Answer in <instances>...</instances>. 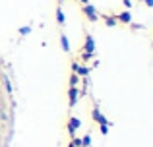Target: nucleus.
<instances>
[{"instance_id":"f257e3e1","label":"nucleus","mask_w":153,"mask_h":147,"mask_svg":"<svg viewBox=\"0 0 153 147\" xmlns=\"http://www.w3.org/2000/svg\"><path fill=\"white\" fill-rule=\"evenodd\" d=\"M82 12L85 14V18L89 19L91 23L99 21V14H97V10H95V6H93L91 2H89V4H83V6H82Z\"/></svg>"},{"instance_id":"f03ea898","label":"nucleus","mask_w":153,"mask_h":147,"mask_svg":"<svg viewBox=\"0 0 153 147\" xmlns=\"http://www.w3.org/2000/svg\"><path fill=\"white\" fill-rule=\"evenodd\" d=\"M79 128H82V120L76 116H70V120H68V134H70V137H74Z\"/></svg>"},{"instance_id":"7ed1b4c3","label":"nucleus","mask_w":153,"mask_h":147,"mask_svg":"<svg viewBox=\"0 0 153 147\" xmlns=\"http://www.w3.org/2000/svg\"><path fill=\"white\" fill-rule=\"evenodd\" d=\"M91 120L97 122V124H108V120L105 118V114L101 112V110H99V106H97V105L91 109Z\"/></svg>"},{"instance_id":"20e7f679","label":"nucleus","mask_w":153,"mask_h":147,"mask_svg":"<svg viewBox=\"0 0 153 147\" xmlns=\"http://www.w3.org/2000/svg\"><path fill=\"white\" fill-rule=\"evenodd\" d=\"M78 99H79V89L78 87H70V89H68V106L74 109L76 103H78Z\"/></svg>"},{"instance_id":"39448f33","label":"nucleus","mask_w":153,"mask_h":147,"mask_svg":"<svg viewBox=\"0 0 153 147\" xmlns=\"http://www.w3.org/2000/svg\"><path fill=\"white\" fill-rule=\"evenodd\" d=\"M114 18H116V21H118V23H124V25H130V23H132V14H130V10L118 12Z\"/></svg>"},{"instance_id":"423d86ee","label":"nucleus","mask_w":153,"mask_h":147,"mask_svg":"<svg viewBox=\"0 0 153 147\" xmlns=\"http://www.w3.org/2000/svg\"><path fill=\"white\" fill-rule=\"evenodd\" d=\"M83 52L95 54V39H93V35H89V33L85 35V43H83Z\"/></svg>"},{"instance_id":"0eeeda50","label":"nucleus","mask_w":153,"mask_h":147,"mask_svg":"<svg viewBox=\"0 0 153 147\" xmlns=\"http://www.w3.org/2000/svg\"><path fill=\"white\" fill-rule=\"evenodd\" d=\"M56 21H58V25H60V27H64V25H66V16H64L62 6H58V8H56Z\"/></svg>"},{"instance_id":"6e6552de","label":"nucleus","mask_w":153,"mask_h":147,"mask_svg":"<svg viewBox=\"0 0 153 147\" xmlns=\"http://www.w3.org/2000/svg\"><path fill=\"white\" fill-rule=\"evenodd\" d=\"M89 72H91V68H89L87 64H79V68H78V72H76V74H78L79 78H87V75H89Z\"/></svg>"},{"instance_id":"1a4fd4ad","label":"nucleus","mask_w":153,"mask_h":147,"mask_svg":"<svg viewBox=\"0 0 153 147\" xmlns=\"http://www.w3.org/2000/svg\"><path fill=\"white\" fill-rule=\"evenodd\" d=\"M60 45H62V50H64V52H70V41H68L66 33H60Z\"/></svg>"},{"instance_id":"9d476101","label":"nucleus","mask_w":153,"mask_h":147,"mask_svg":"<svg viewBox=\"0 0 153 147\" xmlns=\"http://www.w3.org/2000/svg\"><path fill=\"white\" fill-rule=\"evenodd\" d=\"M103 19H105V25L107 27H116L118 25V21H116L114 16H103Z\"/></svg>"},{"instance_id":"9b49d317","label":"nucleus","mask_w":153,"mask_h":147,"mask_svg":"<svg viewBox=\"0 0 153 147\" xmlns=\"http://www.w3.org/2000/svg\"><path fill=\"white\" fill-rule=\"evenodd\" d=\"M79 79H82V78H79L78 74H74V72H72L70 79H68V85H70V87H78V85H79Z\"/></svg>"},{"instance_id":"f8f14e48","label":"nucleus","mask_w":153,"mask_h":147,"mask_svg":"<svg viewBox=\"0 0 153 147\" xmlns=\"http://www.w3.org/2000/svg\"><path fill=\"white\" fill-rule=\"evenodd\" d=\"M2 81H4V87H6V93L12 97V93H14V89H12V83H10V78L8 75H2Z\"/></svg>"},{"instance_id":"ddd939ff","label":"nucleus","mask_w":153,"mask_h":147,"mask_svg":"<svg viewBox=\"0 0 153 147\" xmlns=\"http://www.w3.org/2000/svg\"><path fill=\"white\" fill-rule=\"evenodd\" d=\"M82 147H91V136L89 134L82 137Z\"/></svg>"},{"instance_id":"4468645a","label":"nucleus","mask_w":153,"mask_h":147,"mask_svg":"<svg viewBox=\"0 0 153 147\" xmlns=\"http://www.w3.org/2000/svg\"><path fill=\"white\" fill-rule=\"evenodd\" d=\"M108 126H111V122H108V124H99V132H101L103 136H107V134H108Z\"/></svg>"},{"instance_id":"2eb2a0df","label":"nucleus","mask_w":153,"mask_h":147,"mask_svg":"<svg viewBox=\"0 0 153 147\" xmlns=\"http://www.w3.org/2000/svg\"><path fill=\"white\" fill-rule=\"evenodd\" d=\"M95 54H89V52H82V60H83V64H87V62L93 58Z\"/></svg>"},{"instance_id":"dca6fc26","label":"nucleus","mask_w":153,"mask_h":147,"mask_svg":"<svg viewBox=\"0 0 153 147\" xmlns=\"http://www.w3.org/2000/svg\"><path fill=\"white\" fill-rule=\"evenodd\" d=\"M29 33H31V27H29V25L19 27V35H29Z\"/></svg>"},{"instance_id":"f3484780","label":"nucleus","mask_w":153,"mask_h":147,"mask_svg":"<svg viewBox=\"0 0 153 147\" xmlns=\"http://www.w3.org/2000/svg\"><path fill=\"white\" fill-rule=\"evenodd\" d=\"M70 68H72V72H78V68H79V62L78 60H72V64H70Z\"/></svg>"},{"instance_id":"a211bd4d","label":"nucleus","mask_w":153,"mask_h":147,"mask_svg":"<svg viewBox=\"0 0 153 147\" xmlns=\"http://www.w3.org/2000/svg\"><path fill=\"white\" fill-rule=\"evenodd\" d=\"M72 143H74V147H82V137H72Z\"/></svg>"},{"instance_id":"6ab92c4d","label":"nucleus","mask_w":153,"mask_h":147,"mask_svg":"<svg viewBox=\"0 0 153 147\" xmlns=\"http://www.w3.org/2000/svg\"><path fill=\"white\" fill-rule=\"evenodd\" d=\"M122 4H124L126 10H130V8H132V0H122Z\"/></svg>"},{"instance_id":"aec40b11","label":"nucleus","mask_w":153,"mask_h":147,"mask_svg":"<svg viewBox=\"0 0 153 147\" xmlns=\"http://www.w3.org/2000/svg\"><path fill=\"white\" fill-rule=\"evenodd\" d=\"M0 120H8V114L4 110H0Z\"/></svg>"},{"instance_id":"412c9836","label":"nucleus","mask_w":153,"mask_h":147,"mask_svg":"<svg viewBox=\"0 0 153 147\" xmlns=\"http://www.w3.org/2000/svg\"><path fill=\"white\" fill-rule=\"evenodd\" d=\"M143 4H146L147 8H153V0H143Z\"/></svg>"},{"instance_id":"4be33fe9","label":"nucleus","mask_w":153,"mask_h":147,"mask_svg":"<svg viewBox=\"0 0 153 147\" xmlns=\"http://www.w3.org/2000/svg\"><path fill=\"white\" fill-rule=\"evenodd\" d=\"M79 2H82V6H83V4H89V0H79Z\"/></svg>"},{"instance_id":"5701e85b","label":"nucleus","mask_w":153,"mask_h":147,"mask_svg":"<svg viewBox=\"0 0 153 147\" xmlns=\"http://www.w3.org/2000/svg\"><path fill=\"white\" fill-rule=\"evenodd\" d=\"M68 147H74V143H72V141H70V145H68Z\"/></svg>"},{"instance_id":"b1692460","label":"nucleus","mask_w":153,"mask_h":147,"mask_svg":"<svg viewBox=\"0 0 153 147\" xmlns=\"http://www.w3.org/2000/svg\"><path fill=\"white\" fill-rule=\"evenodd\" d=\"M58 2H66V0H58Z\"/></svg>"},{"instance_id":"393cba45","label":"nucleus","mask_w":153,"mask_h":147,"mask_svg":"<svg viewBox=\"0 0 153 147\" xmlns=\"http://www.w3.org/2000/svg\"><path fill=\"white\" fill-rule=\"evenodd\" d=\"M0 128H2V126H0Z\"/></svg>"}]
</instances>
